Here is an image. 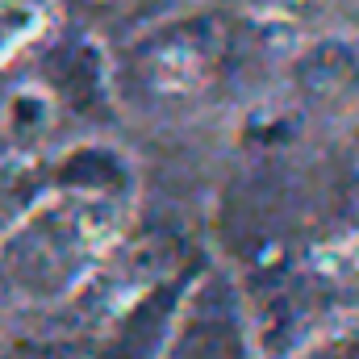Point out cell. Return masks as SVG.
Here are the masks:
<instances>
[{"label":"cell","instance_id":"obj_1","mask_svg":"<svg viewBox=\"0 0 359 359\" xmlns=\"http://www.w3.org/2000/svg\"><path fill=\"white\" fill-rule=\"evenodd\" d=\"M113 222H117V213L100 196H80L76 192V196H59V201L42 205L8 238L13 280L21 288L38 292V297L76 284L88 268V259L113 234Z\"/></svg>","mask_w":359,"mask_h":359},{"label":"cell","instance_id":"obj_2","mask_svg":"<svg viewBox=\"0 0 359 359\" xmlns=\"http://www.w3.org/2000/svg\"><path fill=\"white\" fill-rule=\"evenodd\" d=\"M168 359H247L243 326L222 292H201L184 309Z\"/></svg>","mask_w":359,"mask_h":359},{"label":"cell","instance_id":"obj_3","mask_svg":"<svg viewBox=\"0 0 359 359\" xmlns=\"http://www.w3.org/2000/svg\"><path fill=\"white\" fill-rule=\"evenodd\" d=\"M59 21L55 0H0V67L46 38Z\"/></svg>","mask_w":359,"mask_h":359}]
</instances>
